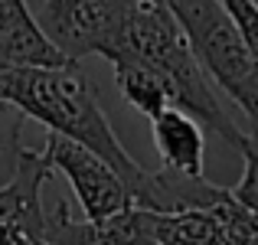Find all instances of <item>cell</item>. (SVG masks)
Masks as SVG:
<instances>
[{"label": "cell", "mask_w": 258, "mask_h": 245, "mask_svg": "<svg viewBox=\"0 0 258 245\" xmlns=\"http://www.w3.org/2000/svg\"><path fill=\"white\" fill-rule=\"evenodd\" d=\"M0 101L13 105L23 118H36L49 134L92 151L124 180L131 200L141 196L151 170L141 167L114 138L111 121L98 105V92L79 63L59 69H0Z\"/></svg>", "instance_id": "cell-1"}, {"label": "cell", "mask_w": 258, "mask_h": 245, "mask_svg": "<svg viewBox=\"0 0 258 245\" xmlns=\"http://www.w3.org/2000/svg\"><path fill=\"white\" fill-rule=\"evenodd\" d=\"M124 59H134V63L147 66L154 76H160L167 95H170V108L189 114L203 131L219 134L226 144L242 147V141L248 134L226 111L222 98L216 95L206 72L200 69L183 30L176 26L173 13L167 10V4H138L131 30H127L124 52H121L118 63H124Z\"/></svg>", "instance_id": "cell-2"}, {"label": "cell", "mask_w": 258, "mask_h": 245, "mask_svg": "<svg viewBox=\"0 0 258 245\" xmlns=\"http://www.w3.org/2000/svg\"><path fill=\"white\" fill-rule=\"evenodd\" d=\"M200 69L222 88L258 134V63L239 36L222 0H167Z\"/></svg>", "instance_id": "cell-3"}, {"label": "cell", "mask_w": 258, "mask_h": 245, "mask_svg": "<svg viewBox=\"0 0 258 245\" xmlns=\"http://www.w3.org/2000/svg\"><path fill=\"white\" fill-rule=\"evenodd\" d=\"M134 10V0H43L33 17L66 63L105 56L114 66L124 52Z\"/></svg>", "instance_id": "cell-4"}, {"label": "cell", "mask_w": 258, "mask_h": 245, "mask_svg": "<svg viewBox=\"0 0 258 245\" xmlns=\"http://www.w3.org/2000/svg\"><path fill=\"white\" fill-rule=\"evenodd\" d=\"M43 154H46V160H49V167L62 170L66 180L72 183L85 222L101 226V222L114 219V216H121L124 209L134 206L131 190L124 187V180H121L105 160L95 157L92 151L59 138V134H49Z\"/></svg>", "instance_id": "cell-5"}, {"label": "cell", "mask_w": 258, "mask_h": 245, "mask_svg": "<svg viewBox=\"0 0 258 245\" xmlns=\"http://www.w3.org/2000/svg\"><path fill=\"white\" fill-rule=\"evenodd\" d=\"M147 213V209H144ZM147 229L157 245H255L258 242V216L252 209L229 200L206 209L186 213H147Z\"/></svg>", "instance_id": "cell-6"}, {"label": "cell", "mask_w": 258, "mask_h": 245, "mask_svg": "<svg viewBox=\"0 0 258 245\" xmlns=\"http://www.w3.org/2000/svg\"><path fill=\"white\" fill-rule=\"evenodd\" d=\"M52 176V167L43 151L26 147L20 170L7 187H0V245L43 242L46 235V206L43 183Z\"/></svg>", "instance_id": "cell-7"}, {"label": "cell", "mask_w": 258, "mask_h": 245, "mask_svg": "<svg viewBox=\"0 0 258 245\" xmlns=\"http://www.w3.org/2000/svg\"><path fill=\"white\" fill-rule=\"evenodd\" d=\"M62 52L43 36L26 0H0V69H59Z\"/></svg>", "instance_id": "cell-8"}, {"label": "cell", "mask_w": 258, "mask_h": 245, "mask_svg": "<svg viewBox=\"0 0 258 245\" xmlns=\"http://www.w3.org/2000/svg\"><path fill=\"white\" fill-rule=\"evenodd\" d=\"M151 138L164 167L180 176H203V157H206V131L189 114L167 108L151 121Z\"/></svg>", "instance_id": "cell-9"}, {"label": "cell", "mask_w": 258, "mask_h": 245, "mask_svg": "<svg viewBox=\"0 0 258 245\" xmlns=\"http://www.w3.org/2000/svg\"><path fill=\"white\" fill-rule=\"evenodd\" d=\"M114 85H118L121 98H124L134 111H141L151 121L170 108V95H167L160 76H154L147 66L134 63V59L114 63Z\"/></svg>", "instance_id": "cell-10"}, {"label": "cell", "mask_w": 258, "mask_h": 245, "mask_svg": "<svg viewBox=\"0 0 258 245\" xmlns=\"http://www.w3.org/2000/svg\"><path fill=\"white\" fill-rule=\"evenodd\" d=\"M23 114L13 105L0 101V187L17 176L20 170V157H23Z\"/></svg>", "instance_id": "cell-11"}, {"label": "cell", "mask_w": 258, "mask_h": 245, "mask_svg": "<svg viewBox=\"0 0 258 245\" xmlns=\"http://www.w3.org/2000/svg\"><path fill=\"white\" fill-rule=\"evenodd\" d=\"M239 151H242V157H245V170H242V180L235 183L229 193H232V200L239 203V206L252 209L258 216V134H248Z\"/></svg>", "instance_id": "cell-12"}, {"label": "cell", "mask_w": 258, "mask_h": 245, "mask_svg": "<svg viewBox=\"0 0 258 245\" xmlns=\"http://www.w3.org/2000/svg\"><path fill=\"white\" fill-rule=\"evenodd\" d=\"M222 7H226V13L232 17L235 30H239V36L245 39L248 52H252V59L258 63V10L248 0H222Z\"/></svg>", "instance_id": "cell-13"}, {"label": "cell", "mask_w": 258, "mask_h": 245, "mask_svg": "<svg viewBox=\"0 0 258 245\" xmlns=\"http://www.w3.org/2000/svg\"><path fill=\"white\" fill-rule=\"evenodd\" d=\"M134 4H167V0H134Z\"/></svg>", "instance_id": "cell-14"}, {"label": "cell", "mask_w": 258, "mask_h": 245, "mask_svg": "<svg viewBox=\"0 0 258 245\" xmlns=\"http://www.w3.org/2000/svg\"><path fill=\"white\" fill-rule=\"evenodd\" d=\"M20 245H46V242H20Z\"/></svg>", "instance_id": "cell-15"}, {"label": "cell", "mask_w": 258, "mask_h": 245, "mask_svg": "<svg viewBox=\"0 0 258 245\" xmlns=\"http://www.w3.org/2000/svg\"><path fill=\"white\" fill-rule=\"evenodd\" d=\"M248 4H252V7H255V10H258V0H248Z\"/></svg>", "instance_id": "cell-16"}]
</instances>
